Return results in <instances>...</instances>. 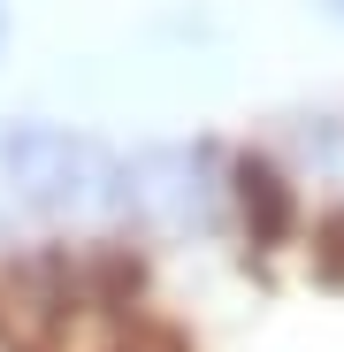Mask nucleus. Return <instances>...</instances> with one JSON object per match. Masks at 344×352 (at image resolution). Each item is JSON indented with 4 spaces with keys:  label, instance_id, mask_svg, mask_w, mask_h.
<instances>
[{
    "label": "nucleus",
    "instance_id": "1",
    "mask_svg": "<svg viewBox=\"0 0 344 352\" xmlns=\"http://www.w3.org/2000/svg\"><path fill=\"white\" fill-rule=\"evenodd\" d=\"M0 168H8L38 207H84L100 192V176H107L92 138L54 131V123H16L8 138H0Z\"/></svg>",
    "mask_w": 344,
    "mask_h": 352
},
{
    "label": "nucleus",
    "instance_id": "3",
    "mask_svg": "<svg viewBox=\"0 0 344 352\" xmlns=\"http://www.w3.org/2000/svg\"><path fill=\"white\" fill-rule=\"evenodd\" d=\"M329 8H336V16H344V0H329Z\"/></svg>",
    "mask_w": 344,
    "mask_h": 352
},
{
    "label": "nucleus",
    "instance_id": "2",
    "mask_svg": "<svg viewBox=\"0 0 344 352\" xmlns=\"http://www.w3.org/2000/svg\"><path fill=\"white\" fill-rule=\"evenodd\" d=\"M0 46H8V16H0Z\"/></svg>",
    "mask_w": 344,
    "mask_h": 352
}]
</instances>
